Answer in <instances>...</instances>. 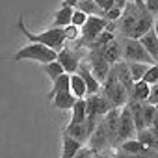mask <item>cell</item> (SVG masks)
I'll return each instance as SVG.
<instances>
[{
	"label": "cell",
	"mask_w": 158,
	"mask_h": 158,
	"mask_svg": "<svg viewBox=\"0 0 158 158\" xmlns=\"http://www.w3.org/2000/svg\"><path fill=\"white\" fill-rule=\"evenodd\" d=\"M17 28L23 32V35L30 41V43H41L56 52H60L63 47H65V35H63V28H48L41 34H32L26 26H24V19L23 15H19V21H17Z\"/></svg>",
	"instance_id": "cell-1"
},
{
	"label": "cell",
	"mask_w": 158,
	"mask_h": 158,
	"mask_svg": "<svg viewBox=\"0 0 158 158\" xmlns=\"http://www.w3.org/2000/svg\"><path fill=\"white\" fill-rule=\"evenodd\" d=\"M119 47H121V60L125 63H147V65H154V60L149 56V52L143 48V45L138 39L132 37H119Z\"/></svg>",
	"instance_id": "cell-2"
},
{
	"label": "cell",
	"mask_w": 158,
	"mask_h": 158,
	"mask_svg": "<svg viewBox=\"0 0 158 158\" xmlns=\"http://www.w3.org/2000/svg\"><path fill=\"white\" fill-rule=\"evenodd\" d=\"M56 58H58V52L52 50V48H48V47H45V45H41V43H30V45L23 47L21 50H17L15 56H13L15 61L34 60V61L43 63V65H47L50 61H56Z\"/></svg>",
	"instance_id": "cell-3"
},
{
	"label": "cell",
	"mask_w": 158,
	"mask_h": 158,
	"mask_svg": "<svg viewBox=\"0 0 158 158\" xmlns=\"http://www.w3.org/2000/svg\"><path fill=\"white\" fill-rule=\"evenodd\" d=\"M106 26H108V21H106V19L95 17V15L88 17V21H86L84 26L80 28V43H78V45L88 48V47L95 41V37H97L101 32L106 30Z\"/></svg>",
	"instance_id": "cell-4"
},
{
	"label": "cell",
	"mask_w": 158,
	"mask_h": 158,
	"mask_svg": "<svg viewBox=\"0 0 158 158\" xmlns=\"http://www.w3.org/2000/svg\"><path fill=\"white\" fill-rule=\"evenodd\" d=\"M138 17H139V8L134 4V2H127L119 21H117V30L121 34V37H130L136 23H138Z\"/></svg>",
	"instance_id": "cell-5"
},
{
	"label": "cell",
	"mask_w": 158,
	"mask_h": 158,
	"mask_svg": "<svg viewBox=\"0 0 158 158\" xmlns=\"http://www.w3.org/2000/svg\"><path fill=\"white\" fill-rule=\"evenodd\" d=\"M136 138V127H134V121L130 117V112L127 106H123L119 110V127H117V147L123 143V141H128V139H134Z\"/></svg>",
	"instance_id": "cell-6"
},
{
	"label": "cell",
	"mask_w": 158,
	"mask_h": 158,
	"mask_svg": "<svg viewBox=\"0 0 158 158\" xmlns=\"http://www.w3.org/2000/svg\"><path fill=\"white\" fill-rule=\"evenodd\" d=\"M112 102L102 97L101 93L97 95H91L86 99V115H91V117H104L110 110H112Z\"/></svg>",
	"instance_id": "cell-7"
},
{
	"label": "cell",
	"mask_w": 158,
	"mask_h": 158,
	"mask_svg": "<svg viewBox=\"0 0 158 158\" xmlns=\"http://www.w3.org/2000/svg\"><path fill=\"white\" fill-rule=\"evenodd\" d=\"M88 60H89V63H91V69H89L91 74L97 78L99 84H102V82L106 80V76H108L112 65H108V61H106V60L102 58V54L97 52V50H89V52H88Z\"/></svg>",
	"instance_id": "cell-8"
},
{
	"label": "cell",
	"mask_w": 158,
	"mask_h": 158,
	"mask_svg": "<svg viewBox=\"0 0 158 158\" xmlns=\"http://www.w3.org/2000/svg\"><path fill=\"white\" fill-rule=\"evenodd\" d=\"M136 6L139 8V17H138V23H136V26H134V30L130 34L132 39H139L141 35H145L149 30L154 28V17L147 11L145 4H136Z\"/></svg>",
	"instance_id": "cell-9"
},
{
	"label": "cell",
	"mask_w": 158,
	"mask_h": 158,
	"mask_svg": "<svg viewBox=\"0 0 158 158\" xmlns=\"http://www.w3.org/2000/svg\"><path fill=\"white\" fill-rule=\"evenodd\" d=\"M88 147H89V149L93 151V154H95V152H102L104 149H108V147H110L102 117L99 119V123H97L95 130L91 132V136H89V139H88Z\"/></svg>",
	"instance_id": "cell-10"
},
{
	"label": "cell",
	"mask_w": 158,
	"mask_h": 158,
	"mask_svg": "<svg viewBox=\"0 0 158 158\" xmlns=\"http://www.w3.org/2000/svg\"><path fill=\"white\" fill-rule=\"evenodd\" d=\"M82 56L78 54L76 50H71V48H67V47H63L60 52H58V58H56V61L63 67V71L67 73V74H73V73H76V69H78V65H80V60Z\"/></svg>",
	"instance_id": "cell-11"
},
{
	"label": "cell",
	"mask_w": 158,
	"mask_h": 158,
	"mask_svg": "<svg viewBox=\"0 0 158 158\" xmlns=\"http://www.w3.org/2000/svg\"><path fill=\"white\" fill-rule=\"evenodd\" d=\"M119 110L121 108H112L104 117V128H106V136H108V143L110 147H117V127H119Z\"/></svg>",
	"instance_id": "cell-12"
},
{
	"label": "cell",
	"mask_w": 158,
	"mask_h": 158,
	"mask_svg": "<svg viewBox=\"0 0 158 158\" xmlns=\"http://www.w3.org/2000/svg\"><path fill=\"white\" fill-rule=\"evenodd\" d=\"M76 73L80 74V78H82V80H84V84H86V93H88L86 97H91V95H97V93H101V84L97 82V78L91 74V71H89L88 63L80 61V65H78Z\"/></svg>",
	"instance_id": "cell-13"
},
{
	"label": "cell",
	"mask_w": 158,
	"mask_h": 158,
	"mask_svg": "<svg viewBox=\"0 0 158 158\" xmlns=\"http://www.w3.org/2000/svg\"><path fill=\"white\" fill-rule=\"evenodd\" d=\"M138 41L143 45V48L149 52V56L154 60V63H158V37H156L154 28H152V30H149L145 35H141Z\"/></svg>",
	"instance_id": "cell-14"
},
{
	"label": "cell",
	"mask_w": 158,
	"mask_h": 158,
	"mask_svg": "<svg viewBox=\"0 0 158 158\" xmlns=\"http://www.w3.org/2000/svg\"><path fill=\"white\" fill-rule=\"evenodd\" d=\"M97 52L102 54V58L108 61V65H115L117 61H121V47H119L117 37H115L114 41H110L102 50H97Z\"/></svg>",
	"instance_id": "cell-15"
},
{
	"label": "cell",
	"mask_w": 158,
	"mask_h": 158,
	"mask_svg": "<svg viewBox=\"0 0 158 158\" xmlns=\"http://www.w3.org/2000/svg\"><path fill=\"white\" fill-rule=\"evenodd\" d=\"M63 132H65V134H69L71 138H74L78 143H88V139H89V132H88L86 121H84V123H76V125L69 123V125L65 127V130H63Z\"/></svg>",
	"instance_id": "cell-16"
},
{
	"label": "cell",
	"mask_w": 158,
	"mask_h": 158,
	"mask_svg": "<svg viewBox=\"0 0 158 158\" xmlns=\"http://www.w3.org/2000/svg\"><path fill=\"white\" fill-rule=\"evenodd\" d=\"M141 104L143 102H136V101H127V108H128V112H130V117H132V121H134V127H136V132H139V130H143L145 128V123H143V108H141Z\"/></svg>",
	"instance_id": "cell-17"
},
{
	"label": "cell",
	"mask_w": 158,
	"mask_h": 158,
	"mask_svg": "<svg viewBox=\"0 0 158 158\" xmlns=\"http://www.w3.org/2000/svg\"><path fill=\"white\" fill-rule=\"evenodd\" d=\"M80 149H82V143H78L74 138L61 132V158H73Z\"/></svg>",
	"instance_id": "cell-18"
},
{
	"label": "cell",
	"mask_w": 158,
	"mask_h": 158,
	"mask_svg": "<svg viewBox=\"0 0 158 158\" xmlns=\"http://www.w3.org/2000/svg\"><path fill=\"white\" fill-rule=\"evenodd\" d=\"M73 11L74 8H69V6H61L56 15H54V21H52V26L50 28H65L71 24V17H73Z\"/></svg>",
	"instance_id": "cell-19"
},
{
	"label": "cell",
	"mask_w": 158,
	"mask_h": 158,
	"mask_svg": "<svg viewBox=\"0 0 158 158\" xmlns=\"http://www.w3.org/2000/svg\"><path fill=\"white\" fill-rule=\"evenodd\" d=\"M149 93H151V86L145 84L143 80H139V82H134L132 91L128 93V99L136 101V102H145L147 97H149Z\"/></svg>",
	"instance_id": "cell-20"
},
{
	"label": "cell",
	"mask_w": 158,
	"mask_h": 158,
	"mask_svg": "<svg viewBox=\"0 0 158 158\" xmlns=\"http://www.w3.org/2000/svg\"><path fill=\"white\" fill-rule=\"evenodd\" d=\"M69 89H71V93L76 97V99H86V84H84V80L80 78V74L78 73H73L71 74V78H69Z\"/></svg>",
	"instance_id": "cell-21"
},
{
	"label": "cell",
	"mask_w": 158,
	"mask_h": 158,
	"mask_svg": "<svg viewBox=\"0 0 158 158\" xmlns=\"http://www.w3.org/2000/svg\"><path fill=\"white\" fill-rule=\"evenodd\" d=\"M76 102V97L71 93V91H63V93H58L54 99H52V106L58 108V110H71Z\"/></svg>",
	"instance_id": "cell-22"
},
{
	"label": "cell",
	"mask_w": 158,
	"mask_h": 158,
	"mask_svg": "<svg viewBox=\"0 0 158 158\" xmlns=\"http://www.w3.org/2000/svg\"><path fill=\"white\" fill-rule=\"evenodd\" d=\"M117 149H119V151H123V152H128V154H147V152H151V151H152V149H149V147L141 145L136 138H134V139H128V141H123ZM154 151H156V149H154Z\"/></svg>",
	"instance_id": "cell-23"
},
{
	"label": "cell",
	"mask_w": 158,
	"mask_h": 158,
	"mask_svg": "<svg viewBox=\"0 0 158 158\" xmlns=\"http://www.w3.org/2000/svg\"><path fill=\"white\" fill-rule=\"evenodd\" d=\"M74 10H78V11L86 13L88 17L95 15V17H102V19H104V11H102V10H101L95 2H93V0H78Z\"/></svg>",
	"instance_id": "cell-24"
},
{
	"label": "cell",
	"mask_w": 158,
	"mask_h": 158,
	"mask_svg": "<svg viewBox=\"0 0 158 158\" xmlns=\"http://www.w3.org/2000/svg\"><path fill=\"white\" fill-rule=\"evenodd\" d=\"M69 78H71V74H67V73H63L60 78H56V80L52 82V89L47 93V97L52 101L58 93H63V91H71L69 89Z\"/></svg>",
	"instance_id": "cell-25"
},
{
	"label": "cell",
	"mask_w": 158,
	"mask_h": 158,
	"mask_svg": "<svg viewBox=\"0 0 158 158\" xmlns=\"http://www.w3.org/2000/svg\"><path fill=\"white\" fill-rule=\"evenodd\" d=\"M136 139H138L141 145L149 147V149H156V147H158V136H156L151 128H143V130L136 132Z\"/></svg>",
	"instance_id": "cell-26"
},
{
	"label": "cell",
	"mask_w": 158,
	"mask_h": 158,
	"mask_svg": "<svg viewBox=\"0 0 158 158\" xmlns=\"http://www.w3.org/2000/svg\"><path fill=\"white\" fill-rule=\"evenodd\" d=\"M71 112H73V115H71V121L69 123H73V125L84 123L86 121V99H76V102L71 108Z\"/></svg>",
	"instance_id": "cell-27"
},
{
	"label": "cell",
	"mask_w": 158,
	"mask_h": 158,
	"mask_svg": "<svg viewBox=\"0 0 158 158\" xmlns=\"http://www.w3.org/2000/svg\"><path fill=\"white\" fill-rule=\"evenodd\" d=\"M127 65H128V73H130V76H132V82H139L141 78L145 76L147 69L151 67V65H147V63H136V61L127 63Z\"/></svg>",
	"instance_id": "cell-28"
},
{
	"label": "cell",
	"mask_w": 158,
	"mask_h": 158,
	"mask_svg": "<svg viewBox=\"0 0 158 158\" xmlns=\"http://www.w3.org/2000/svg\"><path fill=\"white\" fill-rule=\"evenodd\" d=\"M43 69H45V73H47V76L50 78V80L54 82L56 78H60L65 71H63V67L58 63V61H50V63H47V65H43Z\"/></svg>",
	"instance_id": "cell-29"
},
{
	"label": "cell",
	"mask_w": 158,
	"mask_h": 158,
	"mask_svg": "<svg viewBox=\"0 0 158 158\" xmlns=\"http://www.w3.org/2000/svg\"><path fill=\"white\" fill-rule=\"evenodd\" d=\"M141 108H143V123H145V128H149L151 123H152V119H154L156 106H152V104H149V102H143Z\"/></svg>",
	"instance_id": "cell-30"
},
{
	"label": "cell",
	"mask_w": 158,
	"mask_h": 158,
	"mask_svg": "<svg viewBox=\"0 0 158 158\" xmlns=\"http://www.w3.org/2000/svg\"><path fill=\"white\" fill-rule=\"evenodd\" d=\"M141 80L145 84H149V86H154L158 82V63H154V65H151L147 69V73H145V76L141 78Z\"/></svg>",
	"instance_id": "cell-31"
},
{
	"label": "cell",
	"mask_w": 158,
	"mask_h": 158,
	"mask_svg": "<svg viewBox=\"0 0 158 158\" xmlns=\"http://www.w3.org/2000/svg\"><path fill=\"white\" fill-rule=\"evenodd\" d=\"M114 158H158V151H151V152H147V154H128V152H123V151H115V154H114Z\"/></svg>",
	"instance_id": "cell-32"
},
{
	"label": "cell",
	"mask_w": 158,
	"mask_h": 158,
	"mask_svg": "<svg viewBox=\"0 0 158 158\" xmlns=\"http://www.w3.org/2000/svg\"><path fill=\"white\" fill-rule=\"evenodd\" d=\"M86 21H88V15H86V13L78 11V10H74V11H73V17H71V24H73V26H76V28H82Z\"/></svg>",
	"instance_id": "cell-33"
},
{
	"label": "cell",
	"mask_w": 158,
	"mask_h": 158,
	"mask_svg": "<svg viewBox=\"0 0 158 158\" xmlns=\"http://www.w3.org/2000/svg\"><path fill=\"white\" fill-rule=\"evenodd\" d=\"M63 35H65V41H76V37H80V28L69 24L63 28Z\"/></svg>",
	"instance_id": "cell-34"
},
{
	"label": "cell",
	"mask_w": 158,
	"mask_h": 158,
	"mask_svg": "<svg viewBox=\"0 0 158 158\" xmlns=\"http://www.w3.org/2000/svg\"><path fill=\"white\" fill-rule=\"evenodd\" d=\"M121 13H123V11H121L119 8H115V6H114L112 10L104 11V19H106L108 23H117V21H119V17H121Z\"/></svg>",
	"instance_id": "cell-35"
},
{
	"label": "cell",
	"mask_w": 158,
	"mask_h": 158,
	"mask_svg": "<svg viewBox=\"0 0 158 158\" xmlns=\"http://www.w3.org/2000/svg\"><path fill=\"white\" fill-rule=\"evenodd\" d=\"M145 102H149L152 106H158V82L154 86H151V93H149V97H147Z\"/></svg>",
	"instance_id": "cell-36"
},
{
	"label": "cell",
	"mask_w": 158,
	"mask_h": 158,
	"mask_svg": "<svg viewBox=\"0 0 158 158\" xmlns=\"http://www.w3.org/2000/svg\"><path fill=\"white\" fill-rule=\"evenodd\" d=\"M145 8L152 17L158 15V0H145Z\"/></svg>",
	"instance_id": "cell-37"
},
{
	"label": "cell",
	"mask_w": 158,
	"mask_h": 158,
	"mask_svg": "<svg viewBox=\"0 0 158 158\" xmlns=\"http://www.w3.org/2000/svg\"><path fill=\"white\" fill-rule=\"evenodd\" d=\"M93 2H95L102 11H108V10L114 8V0H93Z\"/></svg>",
	"instance_id": "cell-38"
},
{
	"label": "cell",
	"mask_w": 158,
	"mask_h": 158,
	"mask_svg": "<svg viewBox=\"0 0 158 158\" xmlns=\"http://www.w3.org/2000/svg\"><path fill=\"white\" fill-rule=\"evenodd\" d=\"M91 156H93V151H91L89 147H82L73 158H91Z\"/></svg>",
	"instance_id": "cell-39"
},
{
	"label": "cell",
	"mask_w": 158,
	"mask_h": 158,
	"mask_svg": "<svg viewBox=\"0 0 158 158\" xmlns=\"http://www.w3.org/2000/svg\"><path fill=\"white\" fill-rule=\"evenodd\" d=\"M127 2H128V0H114V6L115 8H119L121 11L125 10V6H127Z\"/></svg>",
	"instance_id": "cell-40"
},
{
	"label": "cell",
	"mask_w": 158,
	"mask_h": 158,
	"mask_svg": "<svg viewBox=\"0 0 158 158\" xmlns=\"http://www.w3.org/2000/svg\"><path fill=\"white\" fill-rule=\"evenodd\" d=\"M91 158H114V156H110V154H106V152L102 151V152H95Z\"/></svg>",
	"instance_id": "cell-41"
},
{
	"label": "cell",
	"mask_w": 158,
	"mask_h": 158,
	"mask_svg": "<svg viewBox=\"0 0 158 158\" xmlns=\"http://www.w3.org/2000/svg\"><path fill=\"white\" fill-rule=\"evenodd\" d=\"M76 2H78V0H63V6H69V8H76Z\"/></svg>",
	"instance_id": "cell-42"
},
{
	"label": "cell",
	"mask_w": 158,
	"mask_h": 158,
	"mask_svg": "<svg viewBox=\"0 0 158 158\" xmlns=\"http://www.w3.org/2000/svg\"><path fill=\"white\" fill-rule=\"evenodd\" d=\"M154 32H156V37H158V21H154Z\"/></svg>",
	"instance_id": "cell-43"
},
{
	"label": "cell",
	"mask_w": 158,
	"mask_h": 158,
	"mask_svg": "<svg viewBox=\"0 0 158 158\" xmlns=\"http://www.w3.org/2000/svg\"><path fill=\"white\" fill-rule=\"evenodd\" d=\"M134 4H145V0H134Z\"/></svg>",
	"instance_id": "cell-44"
},
{
	"label": "cell",
	"mask_w": 158,
	"mask_h": 158,
	"mask_svg": "<svg viewBox=\"0 0 158 158\" xmlns=\"http://www.w3.org/2000/svg\"><path fill=\"white\" fill-rule=\"evenodd\" d=\"M156 17H158V15H156Z\"/></svg>",
	"instance_id": "cell-45"
}]
</instances>
